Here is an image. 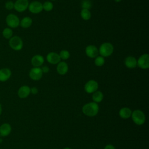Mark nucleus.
Here are the masks:
<instances>
[{
    "instance_id": "1",
    "label": "nucleus",
    "mask_w": 149,
    "mask_h": 149,
    "mask_svg": "<svg viewBox=\"0 0 149 149\" xmlns=\"http://www.w3.org/2000/svg\"><path fill=\"white\" fill-rule=\"evenodd\" d=\"M99 111V107L97 103L91 102L85 104L82 108L83 113L88 116H95Z\"/></svg>"
},
{
    "instance_id": "2",
    "label": "nucleus",
    "mask_w": 149,
    "mask_h": 149,
    "mask_svg": "<svg viewBox=\"0 0 149 149\" xmlns=\"http://www.w3.org/2000/svg\"><path fill=\"white\" fill-rule=\"evenodd\" d=\"M114 51L113 45L109 42H105L101 44L98 48V52L100 55L104 58L109 57L111 56Z\"/></svg>"
},
{
    "instance_id": "3",
    "label": "nucleus",
    "mask_w": 149,
    "mask_h": 149,
    "mask_svg": "<svg viewBox=\"0 0 149 149\" xmlns=\"http://www.w3.org/2000/svg\"><path fill=\"white\" fill-rule=\"evenodd\" d=\"M9 45L12 49L18 51L22 49L23 47V42L20 37L15 36H12L9 39Z\"/></svg>"
},
{
    "instance_id": "4",
    "label": "nucleus",
    "mask_w": 149,
    "mask_h": 149,
    "mask_svg": "<svg viewBox=\"0 0 149 149\" xmlns=\"http://www.w3.org/2000/svg\"><path fill=\"white\" fill-rule=\"evenodd\" d=\"M131 116L133 122L137 125H141L145 122V120H146L145 115L140 110L137 109L132 112Z\"/></svg>"
},
{
    "instance_id": "5",
    "label": "nucleus",
    "mask_w": 149,
    "mask_h": 149,
    "mask_svg": "<svg viewBox=\"0 0 149 149\" xmlns=\"http://www.w3.org/2000/svg\"><path fill=\"white\" fill-rule=\"evenodd\" d=\"M6 23L9 28H16L20 25V19L15 14H9L6 17Z\"/></svg>"
},
{
    "instance_id": "6",
    "label": "nucleus",
    "mask_w": 149,
    "mask_h": 149,
    "mask_svg": "<svg viewBox=\"0 0 149 149\" xmlns=\"http://www.w3.org/2000/svg\"><path fill=\"white\" fill-rule=\"evenodd\" d=\"M137 65L141 69H148L149 68V55L143 54L137 59Z\"/></svg>"
},
{
    "instance_id": "7",
    "label": "nucleus",
    "mask_w": 149,
    "mask_h": 149,
    "mask_svg": "<svg viewBox=\"0 0 149 149\" xmlns=\"http://www.w3.org/2000/svg\"><path fill=\"white\" fill-rule=\"evenodd\" d=\"M29 10L33 14H38L43 10L42 3L38 1H34L29 3L28 6Z\"/></svg>"
},
{
    "instance_id": "8",
    "label": "nucleus",
    "mask_w": 149,
    "mask_h": 149,
    "mask_svg": "<svg viewBox=\"0 0 149 149\" xmlns=\"http://www.w3.org/2000/svg\"><path fill=\"white\" fill-rule=\"evenodd\" d=\"M98 88V83L95 80H90L86 82L84 86V91L88 94L96 91Z\"/></svg>"
},
{
    "instance_id": "9",
    "label": "nucleus",
    "mask_w": 149,
    "mask_h": 149,
    "mask_svg": "<svg viewBox=\"0 0 149 149\" xmlns=\"http://www.w3.org/2000/svg\"><path fill=\"white\" fill-rule=\"evenodd\" d=\"M29 75L30 78L34 81L40 80L43 75V73L41 68L40 67H33L29 71Z\"/></svg>"
},
{
    "instance_id": "10",
    "label": "nucleus",
    "mask_w": 149,
    "mask_h": 149,
    "mask_svg": "<svg viewBox=\"0 0 149 149\" xmlns=\"http://www.w3.org/2000/svg\"><path fill=\"white\" fill-rule=\"evenodd\" d=\"M29 0H16L14 2V9L18 12H23L28 9Z\"/></svg>"
},
{
    "instance_id": "11",
    "label": "nucleus",
    "mask_w": 149,
    "mask_h": 149,
    "mask_svg": "<svg viewBox=\"0 0 149 149\" xmlns=\"http://www.w3.org/2000/svg\"><path fill=\"white\" fill-rule=\"evenodd\" d=\"M86 55L90 58H95L99 55L98 48L94 45H88L85 48Z\"/></svg>"
},
{
    "instance_id": "12",
    "label": "nucleus",
    "mask_w": 149,
    "mask_h": 149,
    "mask_svg": "<svg viewBox=\"0 0 149 149\" xmlns=\"http://www.w3.org/2000/svg\"><path fill=\"white\" fill-rule=\"evenodd\" d=\"M47 61L51 65H57L61 59L59 55V54L55 52H50L47 54L46 56Z\"/></svg>"
},
{
    "instance_id": "13",
    "label": "nucleus",
    "mask_w": 149,
    "mask_h": 149,
    "mask_svg": "<svg viewBox=\"0 0 149 149\" xmlns=\"http://www.w3.org/2000/svg\"><path fill=\"white\" fill-rule=\"evenodd\" d=\"M44 63V58L40 54L34 55L31 59V64L33 67H41Z\"/></svg>"
},
{
    "instance_id": "14",
    "label": "nucleus",
    "mask_w": 149,
    "mask_h": 149,
    "mask_svg": "<svg viewBox=\"0 0 149 149\" xmlns=\"http://www.w3.org/2000/svg\"><path fill=\"white\" fill-rule=\"evenodd\" d=\"M56 72L60 75H65L69 70L68 63L65 61H60L56 65Z\"/></svg>"
},
{
    "instance_id": "15",
    "label": "nucleus",
    "mask_w": 149,
    "mask_h": 149,
    "mask_svg": "<svg viewBox=\"0 0 149 149\" xmlns=\"http://www.w3.org/2000/svg\"><path fill=\"white\" fill-rule=\"evenodd\" d=\"M124 64L128 69H134L137 66V59L134 56H128L125 59Z\"/></svg>"
},
{
    "instance_id": "16",
    "label": "nucleus",
    "mask_w": 149,
    "mask_h": 149,
    "mask_svg": "<svg viewBox=\"0 0 149 149\" xmlns=\"http://www.w3.org/2000/svg\"><path fill=\"white\" fill-rule=\"evenodd\" d=\"M12 75L11 70L7 68L0 69V81H6L9 79Z\"/></svg>"
},
{
    "instance_id": "17",
    "label": "nucleus",
    "mask_w": 149,
    "mask_h": 149,
    "mask_svg": "<svg viewBox=\"0 0 149 149\" xmlns=\"http://www.w3.org/2000/svg\"><path fill=\"white\" fill-rule=\"evenodd\" d=\"M30 94V87L28 86L24 85L21 86L17 91L18 96L20 98H26Z\"/></svg>"
},
{
    "instance_id": "18",
    "label": "nucleus",
    "mask_w": 149,
    "mask_h": 149,
    "mask_svg": "<svg viewBox=\"0 0 149 149\" xmlns=\"http://www.w3.org/2000/svg\"><path fill=\"white\" fill-rule=\"evenodd\" d=\"M12 130L10 125L9 123H3L0 126V136L5 137L8 136Z\"/></svg>"
},
{
    "instance_id": "19",
    "label": "nucleus",
    "mask_w": 149,
    "mask_h": 149,
    "mask_svg": "<svg viewBox=\"0 0 149 149\" xmlns=\"http://www.w3.org/2000/svg\"><path fill=\"white\" fill-rule=\"evenodd\" d=\"M33 23V20L30 17L26 16L20 20V25L22 28L27 29L30 27Z\"/></svg>"
},
{
    "instance_id": "20",
    "label": "nucleus",
    "mask_w": 149,
    "mask_h": 149,
    "mask_svg": "<svg viewBox=\"0 0 149 149\" xmlns=\"http://www.w3.org/2000/svg\"><path fill=\"white\" fill-rule=\"evenodd\" d=\"M132 111L131 109L127 107H123L121 108L119 112V115L120 118L123 119H127L131 116Z\"/></svg>"
},
{
    "instance_id": "21",
    "label": "nucleus",
    "mask_w": 149,
    "mask_h": 149,
    "mask_svg": "<svg viewBox=\"0 0 149 149\" xmlns=\"http://www.w3.org/2000/svg\"><path fill=\"white\" fill-rule=\"evenodd\" d=\"M103 98H104V95L101 91L97 90L96 91L93 93L92 99L94 102H96V103L100 102L102 101Z\"/></svg>"
},
{
    "instance_id": "22",
    "label": "nucleus",
    "mask_w": 149,
    "mask_h": 149,
    "mask_svg": "<svg viewBox=\"0 0 149 149\" xmlns=\"http://www.w3.org/2000/svg\"><path fill=\"white\" fill-rule=\"evenodd\" d=\"M80 16L84 20H88L91 17V13L90 10L81 9L80 11Z\"/></svg>"
},
{
    "instance_id": "23",
    "label": "nucleus",
    "mask_w": 149,
    "mask_h": 149,
    "mask_svg": "<svg viewBox=\"0 0 149 149\" xmlns=\"http://www.w3.org/2000/svg\"><path fill=\"white\" fill-rule=\"evenodd\" d=\"M105 62V58L101 55H98L94 58V64L98 67H101L104 65Z\"/></svg>"
},
{
    "instance_id": "24",
    "label": "nucleus",
    "mask_w": 149,
    "mask_h": 149,
    "mask_svg": "<svg viewBox=\"0 0 149 149\" xmlns=\"http://www.w3.org/2000/svg\"><path fill=\"white\" fill-rule=\"evenodd\" d=\"M2 36L6 39H10L13 36V31L9 27L5 28L2 31Z\"/></svg>"
},
{
    "instance_id": "25",
    "label": "nucleus",
    "mask_w": 149,
    "mask_h": 149,
    "mask_svg": "<svg viewBox=\"0 0 149 149\" xmlns=\"http://www.w3.org/2000/svg\"><path fill=\"white\" fill-rule=\"evenodd\" d=\"M42 8H43V10L46 12H50L54 8V4L50 1H45L42 3Z\"/></svg>"
},
{
    "instance_id": "26",
    "label": "nucleus",
    "mask_w": 149,
    "mask_h": 149,
    "mask_svg": "<svg viewBox=\"0 0 149 149\" xmlns=\"http://www.w3.org/2000/svg\"><path fill=\"white\" fill-rule=\"evenodd\" d=\"M59 55L60 56L61 59H62L64 61L68 59L69 58L70 55V52H69V51H68L66 49H62L59 53Z\"/></svg>"
},
{
    "instance_id": "27",
    "label": "nucleus",
    "mask_w": 149,
    "mask_h": 149,
    "mask_svg": "<svg viewBox=\"0 0 149 149\" xmlns=\"http://www.w3.org/2000/svg\"><path fill=\"white\" fill-rule=\"evenodd\" d=\"M81 5L82 9L90 10L92 7V3L90 0H83L81 1Z\"/></svg>"
},
{
    "instance_id": "28",
    "label": "nucleus",
    "mask_w": 149,
    "mask_h": 149,
    "mask_svg": "<svg viewBox=\"0 0 149 149\" xmlns=\"http://www.w3.org/2000/svg\"><path fill=\"white\" fill-rule=\"evenodd\" d=\"M5 7L8 10H12L14 9V2L12 1H8L6 2L5 4Z\"/></svg>"
},
{
    "instance_id": "29",
    "label": "nucleus",
    "mask_w": 149,
    "mask_h": 149,
    "mask_svg": "<svg viewBox=\"0 0 149 149\" xmlns=\"http://www.w3.org/2000/svg\"><path fill=\"white\" fill-rule=\"evenodd\" d=\"M40 68L42 70V72L43 74L44 73H48L49 72V68L48 66H42Z\"/></svg>"
},
{
    "instance_id": "30",
    "label": "nucleus",
    "mask_w": 149,
    "mask_h": 149,
    "mask_svg": "<svg viewBox=\"0 0 149 149\" xmlns=\"http://www.w3.org/2000/svg\"><path fill=\"white\" fill-rule=\"evenodd\" d=\"M30 93H31L33 94H36L38 93V89L36 87H33L32 88H30Z\"/></svg>"
},
{
    "instance_id": "31",
    "label": "nucleus",
    "mask_w": 149,
    "mask_h": 149,
    "mask_svg": "<svg viewBox=\"0 0 149 149\" xmlns=\"http://www.w3.org/2000/svg\"><path fill=\"white\" fill-rule=\"evenodd\" d=\"M104 149H115V148L112 144H108L105 147Z\"/></svg>"
},
{
    "instance_id": "32",
    "label": "nucleus",
    "mask_w": 149,
    "mask_h": 149,
    "mask_svg": "<svg viewBox=\"0 0 149 149\" xmlns=\"http://www.w3.org/2000/svg\"><path fill=\"white\" fill-rule=\"evenodd\" d=\"M2 113V106H1V104H0V115H1Z\"/></svg>"
},
{
    "instance_id": "33",
    "label": "nucleus",
    "mask_w": 149,
    "mask_h": 149,
    "mask_svg": "<svg viewBox=\"0 0 149 149\" xmlns=\"http://www.w3.org/2000/svg\"><path fill=\"white\" fill-rule=\"evenodd\" d=\"M122 0H114V1L115 2H117V3H118V2H121Z\"/></svg>"
},
{
    "instance_id": "34",
    "label": "nucleus",
    "mask_w": 149,
    "mask_h": 149,
    "mask_svg": "<svg viewBox=\"0 0 149 149\" xmlns=\"http://www.w3.org/2000/svg\"><path fill=\"white\" fill-rule=\"evenodd\" d=\"M63 149H71V148L69 147H66V148H64Z\"/></svg>"
},
{
    "instance_id": "35",
    "label": "nucleus",
    "mask_w": 149,
    "mask_h": 149,
    "mask_svg": "<svg viewBox=\"0 0 149 149\" xmlns=\"http://www.w3.org/2000/svg\"><path fill=\"white\" fill-rule=\"evenodd\" d=\"M51 1H56V0H50Z\"/></svg>"
},
{
    "instance_id": "36",
    "label": "nucleus",
    "mask_w": 149,
    "mask_h": 149,
    "mask_svg": "<svg viewBox=\"0 0 149 149\" xmlns=\"http://www.w3.org/2000/svg\"></svg>"
}]
</instances>
